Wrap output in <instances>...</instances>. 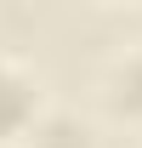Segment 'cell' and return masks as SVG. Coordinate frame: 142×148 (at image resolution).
Segmentation results:
<instances>
[{
	"mask_svg": "<svg viewBox=\"0 0 142 148\" xmlns=\"http://www.w3.org/2000/svg\"><path fill=\"white\" fill-rule=\"evenodd\" d=\"M119 91H125V103H131V108H142V57L119 74Z\"/></svg>",
	"mask_w": 142,
	"mask_h": 148,
	"instance_id": "cell-1",
	"label": "cell"
}]
</instances>
